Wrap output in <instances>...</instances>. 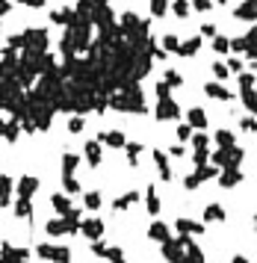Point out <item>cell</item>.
Returning <instances> with one entry per match:
<instances>
[]
</instances>
